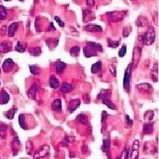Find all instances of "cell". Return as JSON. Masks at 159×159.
<instances>
[{
	"label": "cell",
	"mask_w": 159,
	"mask_h": 159,
	"mask_svg": "<svg viewBox=\"0 0 159 159\" xmlns=\"http://www.w3.org/2000/svg\"><path fill=\"white\" fill-rule=\"evenodd\" d=\"M136 89L139 92L142 93V94H150L153 91L152 87L149 83H141L138 84L136 86Z\"/></svg>",
	"instance_id": "cell-5"
},
{
	"label": "cell",
	"mask_w": 159,
	"mask_h": 159,
	"mask_svg": "<svg viewBox=\"0 0 159 159\" xmlns=\"http://www.w3.org/2000/svg\"><path fill=\"white\" fill-rule=\"evenodd\" d=\"M156 32L153 27H150L148 31L141 36V42L146 45H151L155 42Z\"/></svg>",
	"instance_id": "cell-2"
},
{
	"label": "cell",
	"mask_w": 159,
	"mask_h": 159,
	"mask_svg": "<svg viewBox=\"0 0 159 159\" xmlns=\"http://www.w3.org/2000/svg\"><path fill=\"white\" fill-rule=\"evenodd\" d=\"M118 159H121V156H118Z\"/></svg>",
	"instance_id": "cell-48"
},
{
	"label": "cell",
	"mask_w": 159,
	"mask_h": 159,
	"mask_svg": "<svg viewBox=\"0 0 159 159\" xmlns=\"http://www.w3.org/2000/svg\"><path fill=\"white\" fill-rule=\"evenodd\" d=\"M20 1H21V2H22V1H24V0H20Z\"/></svg>",
	"instance_id": "cell-50"
},
{
	"label": "cell",
	"mask_w": 159,
	"mask_h": 159,
	"mask_svg": "<svg viewBox=\"0 0 159 159\" xmlns=\"http://www.w3.org/2000/svg\"><path fill=\"white\" fill-rule=\"evenodd\" d=\"M153 132V125L152 124H145L143 126V133L146 134H150Z\"/></svg>",
	"instance_id": "cell-32"
},
{
	"label": "cell",
	"mask_w": 159,
	"mask_h": 159,
	"mask_svg": "<svg viewBox=\"0 0 159 159\" xmlns=\"http://www.w3.org/2000/svg\"><path fill=\"white\" fill-rule=\"evenodd\" d=\"M4 1H6L7 2V1H11V0H4Z\"/></svg>",
	"instance_id": "cell-49"
},
{
	"label": "cell",
	"mask_w": 159,
	"mask_h": 159,
	"mask_svg": "<svg viewBox=\"0 0 159 159\" xmlns=\"http://www.w3.org/2000/svg\"><path fill=\"white\" fill-rule=\"evenodd\" d=\"M101 100H102V103L106 106H108L109 108H111L112 110H116V105L111 101V99L109 97H103V98H101Z\"/></svg>",
	"instance_id": "cell-23"
},
{
	"label": "cell",
	"mask_w": 159,
	"mask_h": 159,
	"mask_svg": "<svg viewBox=\"0 0 159 159\" xmlns=\"http://www.w3.org/2000/svg\"><path fill=\"white\" fill-rule=\"evenodd\" d=\"M107 15H109L108 17L114 22L120 21L124 18V15L121 12H112V13H107Z\"/></svg>",
	"instance_id": "cell-9"
},
{
	"label": "cell",
	"mask_w": 159,
	"mask_h": 159,
	"mask_svg": "<svg viewBox=\"0 0 159 159\" xmlns=\"http://www.w3.org/2000/svg\"><path fill=\"white\" fill-rule=\"evenodd\" d=\"M111 95V91L109 89H103L99 94H98V96H97V98L98 99H101L103 97H109Z\"/></svg>",
	"instance_id": "cell-34"
},
{
	"label": "cell",
	"mask_w": 159,
	"mask_h": 159,
	"mask_svg": "<svg viewBox=\"0 0 159 159\" xmlns=\"http://www.w3.org/2000/svg\"><path fill=\"white\" fill-rule=\"evenodd\" d=\"M55 20H56V21L58 23L59 27H61V28H64V27H65V23H64L62 20H60V19H59L58 16H56V17H55Z\"/></svg>",
	"instance_id": "cell-43"
},
{
	"label": "cell",
	"mask_w": 159,
	"mask_h": 159,
	"mask_svg": "<svg viewBox=\"0 0 159 159\" xmlns=\"http://www.w3.org/2000/svg\"><path fill=\"white\" fill-rule=\"evenodd\" d=\"M129 158V150L126 149L125 150V159H128Z\"/></svg>",
	"instance_id": "cell-47"
},
{
	"label": "cell",
	"mask_w": 159,
	"mask_h": 159,
	"mask_svg": "<svg viewBox=\"0 0 159 159\" xmlns=\"http://www.w3.org/2000/svg\"><path fill=\"white\" fill-rule=\"evenodd\" d=\"M76 121L78 122L79 124H81V125H88V122H89V119H88V117L81 113V114H79L76 118Z\"/></svg>",
	"instance_id": "cell-21"
},
{
	"label": "cell",
	"mask_w": 159,
	"mask_h": 159,
	"mask_svg": "<svg viewBox=\"0 0 159 159\" xmlns=\"http://www.w3.org/2000/svg\"><path fill=\"white\" fill-rule=\"evenodd\" d=\"M54 31V30H56V28H55V27H54V25H53V23L52 22H51L50 23V28H48V31Z\"/></svg>",
	"instance_id": "cell-46"
},
{
	"label": "cell",
	"mask_w": 159,
	"mask_h": 159,
	"mask_svg": "<svg viewBox=\"0 0 159 159\" xmlns=\"http://www.w3.org/2000/svg\"><path fill=\"white\" fill-rule=\"evenodd\" d=\"M28 116L27 114H23L21 113L19 116V124L20 126V127L24 130H28L29 128L28 127Z\"/></svg>",
	"instance_id": "cell-8"
},
{
	"label": "cell",
	"mask_w": 159,
	"mask_h": 159,
	"mask_svg": "<svg viewBox=\"0 0 159 159\" xmlns=\"http://www.w3.org/2000/svg\"><path fill=\"white\" fill-rule=\"evenodd\" d=\"M131 70H132V65L130 64L127 68L126 69L125 75H124V81H123V86L124 89L127 91H129L130 89V80H131Z\"/></svg>",
	"instance_id": "cell-3"
},
{
	"label": "cell",
	"mask_w": 159,
	"mask_h": 159,
	"mask_svg": "<svg viewBox=\"0 0 159 159\" xmlns=\"http://www.w3.org/2000/svg\"><path fill=\"white\" fill-rule=\"evenodd\" d=\"M107 117H108V113H107L105 111H103V112H102V118H101L102 124H103V123H104V122H105V120H106Z\"/></svg>",
	"instance_id": "cell-41"
},
{
	"label": "cell",
	"mask_w": 159,
	"mask_h": 159,
	"mask_svg": "<svg viewBox=\"0 0 159 159\" xmlns=\"http://www.w3.org/2000/svg\"><path fill=\"white\" fill-rule=\"evenodd\" d=\"M136 159H138V158H136Z\"/></svg>",
	"instance_id": "cell-52"
},
{
	"label": "cell",
	"mask_w": 159,
	"mask_h": 159,
	"mask_svg": "<svg viewBox=\"0 0 159 159\" xmlns=\"http://www.w3.org/2000/svg\"><path fill=\"white\" fill-rule=\"evenodd\" d=\"M7 18V10L6 8L0 5V20H4Z\"/></svg>",
	"instance_id": "cell-28"
},
{
	"label": "cell",
	"mask_w": 159,
	"mask_h": 159,
	"mask_svg": "<svg viewBox=\"0 0 159 159\" xmlns=\"http://www.w3.org/2000/svg\"><path fill=\"white\" fill-rule=\"evenodd\" d=\"M109 69H110V72H112V74L115 77L117 75V73H116V68H115V66L113 65H111L109 66Z\"/></svg>",
	"instance_id": "cell-40"
},
{
	"label": "cell",
	"mask_w": 159,
	"mask_h": 159,
	"mask_svg": "<svg viewBox=\"0 0 159 159\" xmlns=\"http://www.w3.org/2000/svg\"><path fill=\"white\" fill-rule=\"evenodd\" d=\"M132 1H135V0H132Z\"/></svg>",
	"instance_id": "cell-51"
},
{
	"label": "cell",
	"mask_w": 159,
	"mask_h": 159,
	"mask_svg": "<svg viewBox=\"0 0 159 159\" xmlns=\"http://www.w3.org/2000/svg\"><path fill=\"white\" fill-rule=\"evenodd\" d=\"M80 51H81V49L79 46L75 45V46H72L71 49H70V54L72 57H74V58H77L80 54Z\"/></svg>",
	"instance_id": "cell-26"
},
{
	"label": "cell",
	"mask_w": 159,
	"mask_h": 159,
	"mask_svg": "<svg viewBox=\"0 0 159 159\" xmlns=\"http://www.w3.org/2000/svg\"><path fill=\"white\" fill-rule=\"evenodd\" d=\"M12 51V43L9 42H3L0 43V53H8Z\"/></svg>",
	"instance_id": "cell-14"
},
{
	"label": "cell",
	"mask_w": 159,
	"mask_h": 159,
	"mask_svg": "<svg viewBox=\"0 0 159 159\" xmlns=\"http://www.w3.org/2000/svg\"><path fill=\"white\" fill-rule=\"evenodd\" d=\"M107 42H108V46L110 48L115 49V48H117L119 45V41H112V39H108Z\"/></svg>",
	"instance_id": "cell-37"
},
{
	"label": "cell",
	"mask_w": 159,
	"mask_h": 159,
	"mask_svg": "<svg viewBox=\"0 0 159 159\" xmlns=\"http://www.w3.org/2000/svg\"><path fill=\"white\" fill-rule=\"evenodd\" d=\"M140 57H141V48H135L133 50V67H135L138 65Z\"/></svg>",
	"instance_id": "cell-15"
},
{
	"label": "cell",
	"mask_w": 159,
	"mask_h": 159,
	"mask_svg": "<svg viewBox=\"0 0 159 159\" xmlns=\"http://www.w3.org/2000/svg\"><path fill=\"white\" fill-rule=\"evenodd\" d=\"M60 90L63 94H66V93H69L72 90V86L70 84V83H67V82H63L62 85H61L60 87Z\"/></svg>",
	"instance_id": "cell-19"
},
{
	"label": "cell",
	"mask_w": 159,
	"mask_h": 159,
	"mask_svg": "<svg viewBox=\"0 0 159 159\" xmlns=\"http://www.w3.org/2000/svg\"><path fill=\"white\" fill-rule=\"evenodd\" d=\"M49 152H50V147L48 145H43L42 148L38 150H36L34 155V159H41L45 157Z\"/></svg>",
	"instance_id": "cell-4"
},
{
	"label": "cell",
	"mask_w": 159,
	"mask_h": 159,
	"mask_svg": "<svg viewBox=\"0 0 159 159\" xmlns=\"http://www.w3.org/2000/svg\"><path fill=\"white\" fill-rule=\"evenodd\" d=\"M131 31H132V28L130 26H127V27L124 28V29H123V36L124 37H128V35L131 33Z\"/></svg>",
	"instance_id": "cell-39"
},
{
	"label": "cell",
	"mask_w": 159,
	"mask_h": 159,
	"mask_svg": "<svg viewBox=\"0 0 159 159\" xmlns=\"http://www.w3.org/2000/svg\"><path fill=\"white\" fill-rule=\"evenodd\" d=\"M50 86H51V88H52L54 89H56L59 87V81L54 75H51L50 77Z\"/></svg>",
	"instance_id": "cell-24"
},
{
	"label": "cell",
	"mask_w": 159,
	"mask_h": 159,
	"mask_svg": "<svg viewBox=\"0 0 159 159\" xmlns=\"http://www.w3.org/2000/svg\"><path fill=\"white\" fill-rule=\"evenodd\" d=\"M126 54H127V46L123 45L121 47L120 51H118V57L119 58H123V57L126 56Z\"/></svg>",
	"instance_id": "cell-38"
},
{
	"label": "cell",
	"mask_w": 159,
	"mask_h": 159,
	"mask_svg": "<svg viewBox=\"0 0 159 159\" xmlns=\"http://www.w3.org/2000/svg\"><path fill=\"white\" fill-rule=\"evenodd\" d=\"M16 111H17V109H16L15 107L10 109L8 112H5V118H8V119H13V118H14V115H15V113H16Z\"/></svg>",
	"instance_id": "cell-27"
},
{
	"label": "cell",
	"mask_w": 159,
	"mask_h": 159,
	"mask_svg": "<svg viewBox=\"0 0 159 159\" xmlns=\"http://www.w3.org/2000/svg\"><path fill=\"white\" fill-rule=\"evenodd\" d=\"M20 147H21L20 141L18 136L15 135L14 140H13V142H12V149H13V150H14V156H16L18 154V152L20 150Z\"/></svg>",
	"instance_id": "cell-11"
},
{
	"label": "cell",
	"mask_w": 159,
	"mask_h": 159,
	"mask_svg": "<svg viewBox=\"0 0 159 159\" xmlns=\"http://www.w3.org/2000/svg\"><path fill=\"white\" fill-rule=\"evenodd\" d=\"M28 67H29L30 72L32 73V74H34V75L38 74V73L40 72V68L38 66H28Z\"/></svg>",
	"instance_id": "cell-36"
},
{
	"label": "cell",
	"mask_w": 159,
	"mask_h": 159,
	"mask_svg": "<svg viewBox=\"0 0 159 159\" xmlns=\"http://www.w3.org/2000/svg\"><path fill=\"white\" fill-rule=\"evenodd\" d=\"M6 133H7V126L5 124H1L0 125V137L5 138Z\"/></svg>",
	"instance_id": "cell-30"
},
{
	"label": "cell",
	"mask_w": 159,
	"mask_h": 159,
	"mask_svg": "<svg viewBox=\"0 0 159 159\" xmlns=\"http://www.w3.org/2000/svg\"><path fill=\"white\" fill-rule=\"evenodd\" d=\"M66 67V63L62 62V61H58L56 65V72L58 73V74H60V73H62L64 72Z\"/></svg>",
	"instance_id": "cell-22"
},
{
	"label": "cell",
	"mask_w": 159,
	"mask_h": 159,
	"mask_svg": "<svg viewBox=\"0 0 159 159\" xmlns=\"http://www.w3.org/2000/svg\"><path fill=\"white\" fill-rule=\"evenodd\" d=\"M15 66V64L14 62V60L12 58H6L4 63L2 65V68H3V71L5 72H11L12 70H13Z\"/></svg>",
	"instance_id": "cell-6"
},
{
	"label": "cell",
	"mask_w": 159,
	"mask_h": 159,
	"mask_svg": "<svg viewBox=\"0 0 159 159\" xmlns=\"http://www.w3.org/2000/svg\"><path fill=\"white\" fill-rule=\"evenodd\" d=\"M84 29L91 33H100L103 31L102 27L99 25H87L84 27Z\"/></svg>",
	"instance_id": "cell-13"
},
{
	"label": "cell",
	"mask_w": 159,
	"mask_h": 159,
	"mask_svg": "<svg viewBox=\"0 0 159 159\" xmlns=\"http://www.w3.org/2000/svg\"><path fill=\"white\" fill-rule=\"evenodd\" d=\"M7 32V28H6V26H3L1 28H0V35L1 36H4Z\"/></svg>",
	"instance_id": "cell-44"
},
{
	"label": "cell",
	"mask_w": 159,
	"mask_h": 159,
	"mask_svg": "<svg viewBox=\"0 0 159 159\" xmlns=\"http://www.w3.org/2000/svg\"><path fill=\"white\" fill-rule=\"evenodd\" d=\"M39 89V85L37 83H34L31 88L29 89V90L28 91V96L30 99H35L36 97V94H37V91Z\"/></svg>",
	"instance_id": "cell-10"
},
{
	"label": "cell",
	"mask_w": 159,
	"mask_h": 159,
	"mask_svg": "<svg viewBox=\"0 0 159 159\" xmlns=\"http://www.w3.org/2000/svg\"><path fill=\"white\" fill-rule=\"evenodd\" d=\"M51 109L54 112H61L62 111V102L61 99H56L53 101L51 104Z\"/></svg>",
	"instance_id": "cell-18"
},
{
	"label": "cell",
	"mask_w": 159,
	"mask_h": 159,
	"mask_svg": "<svg viewBox=\"0 0 159 159\" xmlns=\"http://www.w3.org/2000/svg\"><path fill=\"white\" fill-rule=\"evenodd\" d=\"M18 27H19L18 22H14V23H12L11 25L9 26V28L7 29V35H8L9 37H13V36L15 35Z\"/></svg>",
	"instance_id": "cell-16"
},
{
	"label": "cell",
	"mask_w": 159,
	"mask_h": 159,
	"mask_svg": "<svg viewBox=\"0 0 159 159\" xmlns=\"http://www.w3.org/2000/svg\"><path fill=\"white\" fill-rule=\"evenodd\" d=\"M103 51L104 49L101 44L93 42H89L87 45L83 48V53L86 58L95 57L97 56V52H102Z\"/></svg>",
	"instance_id": "cell-1"
},
{
	"label": "cell",
	"mask_w": 159,
	"mask_h": 159,
	"mask_svg": "<svg viewBox=\"0 0 159 159\" xmlns=\"http://www.w3.org/2000/svg\"><path fill=\"white\" fill-rule=\"evenodd\" d=\"M139 146H140V142L138 140H135L133 141V148H132V150L131 152L129 153V157L131 159H136L138 158V156H139Z\"/></svg>",
	"instance_id": "cell-7"
},
{
	"label": "cell",
	"mask_w": 159,
	"mask_h": 159,
	"mask_svg": "<svg viewBox=\"0 0 159 159\" xmlns=\"http://www.w3.org/2000/svg\"><path fill=\"white\" fill-rule=\"evenodd\" d=\"M28 52L34 57H38L42 54V49L40 47H32L28 49Z\"/></svg>",
	"instance_id": "cell-20"
},
{
	"label": "cell",
	"mask_w": 159,
	"mask_h": 159,
	"mask_svg": "<svg viewBox=\"0 0 159 159\" xmlns=\"http://www.w3.org/2000/svg\"><path fill=\"white\" fill-rule=\"evenodd\" d=\"M126 121H127V127H132L133 126V120L129 118V116L128 115H126Z\"/></svg>",
	"instance_id": "cell-42"
},
{
	"label": "cell",
	"mask_w": 159,
	"mask_h": 159,
	"mask_svg": "<svg viewBox=\"0 0 159 159\" xmlns=\"http://www.w3.org/2000/svg\"><path fill=\"white\" fill-rule=\"evenodd\" d=\"M102 69V62L101 61H97V62H95L92 66H91V72L92 73H96L100 72Z\"/></svg>",
	"instance_id": "cell-25"
},
{
	"label": "cell",
	"mask_w": 159,
	"mask_h": 159,
	"mask_svg": "<svg viewBox=\"0 0 159 159\" xmlns=\"http://www.w3.org/2000/svg\"><path fill=\"white\" fill-rule=\"evenodd\" d=\"M136 25L138 27H144L145 25H147V20L143 17H139L138 20H136Z\"/></svg>",
	"instance_id": "cell-35"
},
{
	"label": "cell",
	"mask_w": 159,
	"mask_h": 159,
	"mask_svg": "<svg viewBox=\"0 0 159 159\" xmlns=\"http://www.w3.org/2000/svg\"><path fill=\"white\" fill-rule=\"evenodd\" d=\"M102 150L104 153H108L110 150V140L109 139H104L103 141V146H102Z\"/></svg>",
	"instance_id": "cell-29"
},
{
	"label": "cell",
	"mask_w": 159,
	"mask_h": 159,
	"mask_svg": "<svg viewBox=\"0 0 159 159\" xmlns=\"http://www.w3.org/2000/svg\"><path fill=\"white\" fill-rule=\"evenodd\" d=\"M9 100H10V96L7 94V92L5 90L0 91V104H5L9 102Z\"/></svg>",
	"instance_id": "cell-17"
},
{
	"label": "cell",
	"mask_w": 159,
	"mask_h": 159,
	"mask_svg": "<svg viewBox=\"0 0 159 159\" xmlns=\"http://www.w3.org/2000/svg\"><path fill=\"white\" fill-rule=\"evenodd\" d=\"M15 51L17 52H20V53H23L24 51H26V45H23L21 44L20 42H18L16 46H15Z\"/></svg>",
	"instance_id": "cell-33"
},
{
	"label": "cell",
	"mask_w": 159,
	"mask_h": 159,
	"mask_svg": "<svg viewBox=\"0 0 159 159\" xmlns=\"http://www.w3.org/2000/svg\"><path fill=\"white\" fill-rule=\"evenodd\" d=\"M150 77H151V79H152L155 82L157 81V64H155L154 68L151 70Z\"/></svg>",
	"instance_id": "cell-31"
},
{
	"label": "cell",
	"mask_w": 159,
	"mask_h": 159,
	"mask_svg": "<svg viewBox=\"0 0 159 159\" xmlns=\"http://www.w3.org/2000/svg\"><path fill=\"white\" fill-rule=\"evenodd\" d=\"M81 101L80 99H72V100H70L69 105H68L69 112L71 113H72L74 111H76L77 108L81 105Z\"/></svg>",
	"instance_id": "cell-12"
},
{
	"label": "cell",
	"mask_w": 159,
	"mask_h": 159,
	"mask_svg": "<svg viewBox=\"0 0 159 159\" xmlns=\"http://www.w3.org/2000/svg\"><path fill=\"white\" fill-rule=\"evenodd\" d=\"M86 4L89 7H92L95 5V0H86Z\"/></svg>",
	"instance_id": "cell-45"
}]
</instances>
